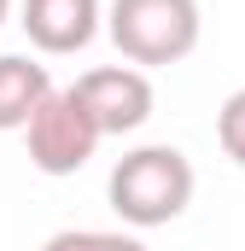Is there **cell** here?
Returning <instances> with one entry per match:
<instances>
[{"mask_svg": "<svg viewBox=\"0 0 245 251\" xmlns=\"http://www.w3.org/2000/svg\"><path fill=\"white\" fill-rule=\"evenodd\" d=\"M6 18H12V0H0V24H6Z\"/></svg>", "mask_w": 245, "mask_h": 251, "instance_id": "9c48e42d", "label": "cell"}, {"mask_svg": "<svg viewBox=\"0 0 245 251\" xmlns=\"http://www.w3.org/2000/svg\"><path fill=\"white\" fill-rule=\"evenodd\" d=\"M76 100L88 105L99 134H134L152 117V82L140 64H99V70L76 76Z\"/></svg>", "mask_w": 245, "mask_h": 251, "instance_id": "277c9868", "label": "cell"}, {"mask_svg": "<svg viewBox=\"0 0 245 251\" xmlns=\"http://www.w3.org/2000/svg\"><path fill=\"white\" fill-rule=\"evenodd\" d=\"M41 251H152V246L134 240V234H105V228H64Z\"/></svg>", "mask_w": 245, "mask_h": 251, "instance_id": "52a82bcc", "label": "cell"}, {"mask_svg": "<svg viewBox=\"0 0 245 251\" xmlns=\"http://www.w3.org/2000/svg\"><path fill=\"white\" fill-rule=\"evenodd\" d=\"M216 140H222V152L245 170V88H234V94L222 100V111H216Z\"/></svg>", "mask_w": 245, "mask_h": 251, "instance_id": "ba28073f", "label": "cell"}, {"mask_svg": "<svg viewBox=\"0 0 245 251\" xmlns=\"http://www.w3.org/2000/svg\"><path fill=\"white\" fill-rule=\"evenodd\" d=\"M24 134H29V164L41 170V176H76L94 152H99V128H94V117H88V105L76 100V88H53L35 111H29V123H24Z\"/></svg>", "mask_w": 245, "mask_h": 251, "instance_id": "3957f363", "label": "cell"}, {"mask_svg": "<svg viewBox=\"0 0 245 251\" xmlns=\"http://www.w3.org/2000/svg\"><path fill=\"white\" fill-rule=\"evenodd\" d=\"M99 18H105L99 0H24L18 24L41 53H82L99 35Z\"/></svg>", "mask_w": 245, "mask_h": 251, "instance_id": "5b68a950", "label": "cell"}, {"mask_svg": "<svg viewBox=\"0 0 245 251\" xmlns=\"http://www.w3.org/2000/svg\"><path fill=\"white\" fill-rule=\"evenodd\" d=\"M53 94V76L47 64L24 59V53H0V134L6 128H24L29 111Z\"/></svg>", "mask_w": 245, "mask_h": 251, "instance_id": "8992f818", "label": "cell"}, {"mask_svg": "<svg viewBox=\"0 0 245 251\" xmlns=\"http://www.w3.org/2000/svg\"><path fill=\"white\" fill-rule=\"evenodd\" d=\"M105 29L128 64H181L198 47V0H111Z\"/></svg>", "mask_w": 245, "mask_h": 251, "instance_id": "7a4b0ae2", "label": "cell"}, {"mask_svg": "<svg viewBox=\"0 0 245 251\" xmlns=\"http://www.w3.org/2000/svg\"><path fill=\"white\" fill-rule=\"evenodd\" d=\"M105 193H111V210L128 228H164L193 204V164H187L181 146H164V140L134 146L117 158Z\"/></svg>", "mask_w": 245, "mask_h": 251, "instance_id": "6da1fadb", "label": "cell"}]
</instances>
